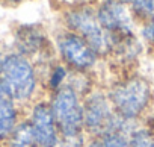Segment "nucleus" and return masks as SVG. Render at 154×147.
<instances>
[{
    "instance_id": "nucleus-1",
    "label": "nucleus",
    "mask_w": 154,
    "mask_h": 147,
    "mask_svg": "<svg viewBox=\"0 0 154 147\" xmlns=\"http://www.w3.org/2000/svg\"><path fill=\"white\" fill-rule=\"evenodd\" d=\"M103 87L118 117L131 124H142L154 111V85L137 70L110 75Z\"/></svg>"
},
{
    "instance_id": "nucleus-2",
    "label": "nucleus",
    "mask_w": 154,
    "mask_h": 147,
    "mask_svg": "<svg viewBox=\"0 0 154 147\" xmlns=\"http://www.w3.org/2000/svg\"><path fill=\"white\" fill-rule=\"evenodd\" d=\"M0 84L24 109L44 97L41 75L35 62L15 50L0 56Z\"/></svg>"
},
{
    "instance_id": "nucleus-3",
    "label": "nucleus",
    "mask_w": 154,
    "mask_h": 147,
    "mask_svg": "<svg viewBox=\"0 0 154 147\" xmlns=\"http://www.w3.org/2000/svg\"><path fill=\"white\" fill-rule=\"evenodd\" d=\"M136 126L118 117L103 85L83 97V130L88 138L112 132L130 135Z\"/></svg>"
},
{
    "instance_id": "nucleus-4",
    "label": "nucleus",
    "mask_w": 154,
    "mask_h": 147,
    "mask_svg": "<svg viewBox=\"0 0 154 147\" xmlns=\"http://www.w3.org/2000/svg\"><path fill=\"white\" fill-rule=\"evenodd\" d=\"M53 46L56 59L68 70L100 76V68L104 62L101 56L91 47V44L85 41L80 35L63 29L56 35Z\"/></svg>"
},
{
    "instance_id": "nucleus-5",
    "label": "nucleus",
    "mask_w": 154,
    "mask_h": 147,
    "mask_svg": "<svg viewBox=\"0 0 154 147\" xmlns=\"http://www.w3.org/2000/svg\"><path fill=\"white\" fill-rule=\"evenodd\" d=\"M63 26L65 29L80 35L85 41L91 44V47L101 56L103 62L107 59L112 50V40L109 34L101 27L95 6H80L63 11Z\"/></svg>"
},
{
    "instance_id": "nucleus-6",
    "label": "nucleus",
    "mask_w": 154,
    "mask_h": 147,
    "mask_svg": "<svg viewBox=\"0 0 154 147\" xmlns=\"http://www.w3.org/2000/svg\"><path fill=\"white\" fill-rule=\"evenodd\" d=\"M60 136H80L83 130V97L69 87L45 96Z\"/></svg>"
},
{
    "instance_id": "nucleus-7",
    "label": "nucleus",
    "mask_w": 154,
    "mask_h": 147,
    "mask_svg": "<svg viewBox=\"0 0 154 147\" xmlns=\"http://www.w3.org/2000/svg\"><path fill=\"white\" fill-rule=\"evenodd\" d=\"M101 27L109 34L112 44L118 40L137 35L136 17L125 0H101L95 6Z\"/></svg>"
},
{
    "instance_id": "nucleus-8",
    "label": "nucleus",
    "mask_w": 154,
    "mask_h": 147,
    "mask_svg": "<svg viewBox=\"0 0 154 147\" xmlns=\"http://www.w3.org/2000/svg\"><path fill=\"white\" fill-rule=\"evenodd\" d=\"M24 117L29 120L41 147H53L60 138L47 97H39L24 109Z\"/></svg>"
},
{
    "instance_id": "nucleus-9",
    "label": "nucleus",
    "mask_w": 154,
    "mask_h": 147,
    "mask_svg": "<svg viewBox=\"0 0 154 147\" xmlns=\"http://www.w3.org/2000/svg\"><path fill=\"white\" fill-rule=\"evenodd\" d=\"M24 117V108L0 84V144H5Z\"/></svg>"
},
{
    "instance_id": "nucleus-10",
    "label": "nucleus",
    "mask_w": 154,
    "mask_h": 147,
    "mask_svg": "<svg viewBox=\"0 0 154 147\" xmlns=\"http://www.w3.org/2000/svg\"><path fill=\"white\" fill-rule=\"evenodd\" d=\"M69 75H71V70H68L63 64H60L56 59L48 68H45L42 71V75H41L44 96H48V94L66 87Z\"/></svg>"
},
{
    "instance_id": "nucleus-11",
    "label": "nucleus",
    "mask_w": 154,
    "mask_h": 147,
    "mask_svg": "<svg viewBox=\"0 0 154 147\" xmlns=\"http://www.w3.org/2000/svg\"><path fill=\"white\" fill-rule=\"evenodd\" d=\"M5 147H41L39 141L35 135V130L32 129L29 120L23 117V120L17 124L8 141L3 144Z\"/></svg>"
},
{
    "instance_id": "nucleus-12",
    "label": "nucleus",
    "mask_w": 154,
    "mask_h": 147,
    "mask_svg": "<svg viewBox=\"0 0 154 147\" xmlns=\"http://www.w3.org/2000/svg\"><path fill=\"white\" fill-rule=\"evenodd\" d=\"M130 135L119 133V132H112L100 136H92L86 139L85 147H130Z\"/></svg>"
},
{
    "instance_id": "nucleus-13",
    "label": "nucleus",
    "mask_w": 154,
    "mask_h": 147,
    "mask_svg": "<svg viewBox=\"0 0 154 147\" xmlns=\"http://www.w3.org/2000/svg\"><path fill=\"white\" fill-rule=\"evenodd\" d=\"M128 139H130V147H152L154 133L142 123L133 129Z\"/></svg>"
},
{
    "instance_id": "nucleus-14",
    "label": "nucleus",
    "mask_w": 154,
    "mask_h": 147,
    "mask_svg": "<svg viewBox=\"0 0 154 147\" xmlns=\"http://www.w3.org/2000/svg\"><path fill=\"white\" fill-rule=\"evenodd\" d=\"M136 20L145 21L154 15V0H125Z\"/></svg>"
},
{
    "instance_id": "nucleus-15",
    "label": "nucleus",
    "mask_w": 154,
    "mask_h": 147,
    "mask_svg": "<svg viewBox=\"0 0 154 147\" xmlns=\"http://www.w3.org/2000/svg\"><path fill=\"white\" fill-rule=\"evenodd\" d=\"M139 38L142 40L143 46H146L151 52H154V15L145 21H142V26L137 30Z\"/></svg>"
},
{
    "instance_id": "nucleus-16",
    "label": "nucleus",
    "mask_w": 154,
    "mask_h": 147,
    "mask_svg": "<svg viewBox=\"0 0 154 147\" xmlns=\"http://www.w3.org/2000/svg\"><path fill=\"white\" fill-rule=\"evenodd\" d=\"M86 135L80 136H60L53 147H85L86 145Z\"/></svg>"
},
{
    "instance_id": "nucleus-17",
    "label": "nucleus",
    "mask_w": 154,
    "mask_h": 147,
    "mask_svg": "<svg viewBox=\"0 0 154 147\" xmlns=\"http://www.w3.org/2000/svg\"><path fill=\"white\" fill-rule=\"evenodd\" d=\"M56 5L63 8L65 11L74 9V8H80V6H91L95 0H54Z\"/></svg>"
},
{
    "instance_id": "nucleus-18",
    "label": "nucleus",
    "mask_w": 154,
    "mask_h": 147,
    "mask_svg": "<svg viewBox=\"0 0 154 147\" xmlns=\"http://www.w3.org/2000/svg\"><path fill=\"white\" fill-rule=\"evenodd\" d=\"M143 124H145V126H146V127H148L152 133H154V111L148 115V118L143 121Z\"/></svg>"
},
{
    "instance_id": "nucleus-19",
    "label": "nucleus",
    "mask_w": 154,
    "mask_h": 147,
    "mask_svg": "<svg viewBox=\"0 0 154 147\" xmlns=\"http://www.w3.org/2000/svg\"><path fill=\"white\" fill-rule=\"evenodd\" d=\"M9 3H12V5H18V3H21V2H24V0H8Z\"/></svg>"
},
{
    "instance_id": "nucleus-20",
    "label": "nucleus",
    "mask_w": 154,
    "mask_h": 147,
    "mask_svg": "<svg viewBox=\"0 0 154 147\" xmlns=\"http://www.w3.org/2000/svg\"><path fill=\"white\" fill-rule=\"evenodd\" d=\"M0 147H5V145H3V144H0Z\"/></svg>"
},
{
    "instance_id": "nucleus-21",
    "label": "nucleus",
    "mask_w": 154,
    "mask_h": 147,
    "mask_svg": "<svg viewBox=\"0 0 154 147\" xmlns=\"http://www.w3.org/2000/svg\"><path fill=\"white\" fill-rule=\"evenodd\" d=\"M152 147H154V144H152Z\"/></svg>"
}]
</instances>
